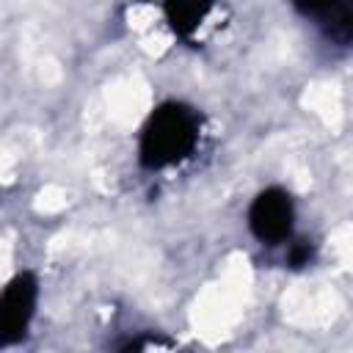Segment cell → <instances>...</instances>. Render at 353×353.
Wrapping results in <instances>:
<instances>
[{
	"label": "cell",
	"mask_w": 353,
	"mask_h": 353,
	"mask_svg": "<svg viewBox=\"0 0 353 353\" xmlns=\"http://www.w3.org/2000/svg\"><path fill=\"white\" fill-rule=\"evenodd\" d=\"M36 298L39 281L33 273H19L6 284V290L0 292V347L25 339L36 312Z\"/></svg>",
	"instance_id": "cell-2"
},
{
	"label": "cell",
	"mask_w": 353,
	"mask_h": 353,
	"mask_svg": "<svg viewBox=\"0 0 353 353\" xmlns=\"http://www.w3.org/2000/svg\"><path fill=\"white\" fill-rule=\"evenodd\" d=\"M295 207L287 190L265 188L248 207V229L265 245H279L292 234Z\"/></svg>",
	"instance_id": "cell-3"
},
{
	"label": "cell",
	"mask_w": 353,
	"mask_h": 353,
	"mask_svg": "<svg viewBox=\"0 0 353 353\" xmlns=\"http://www.w3.org/2000/svg\"><path fill=\"white\" fill-rule=\"evenodd\" d=\"M215 0H163V17L179 39H190L210 17Z\"/></svg>",
	"instance_id": "cell-5"
},
{
	"label": "cell",
	"mask_w": 353,
	"mask_h": 353,
	"mask_svg": "<svg viewBox=\"0 0 353 353\" xmlns=\"http://www.w3.org/2000/svg\"><path fill=\"white\" fill-rule=\"evenodd\" d=\"M312 245L306 243V240H298V243H292L290 245V254H287V262L292 265V268H303V265H309L312 262Z\"/></svg>",
	"instance_id": "cell-6"
},
{
	"label": "cell",
	"mask_w": 353,
	"mask_h": 353,
	"mask_svg": "<svg viewBox=\"0 0 353 353\" xmlns=\"http://www.w3.org/2000/svg\"><path fill=\"white\" fill-rule=\"evenodd\" d=\"M199 113L185 102H163L157 105L138 141V160L149 171H160L182 163L199 143Z\"/></svg>",
	"instance_id": "cell-1"
},
{
	"label": "cell",
	"mask_w": 353,
	"mask_h": 353,
	"mask_svg": "<svg viewBox=\"0 0 353 353\" xmlns=\"http://www.w3.org/2000/svg\"><path fill=\"white\" fill-rule=\"evenodd\" d=\"M303 17L320 19L325 33L339 44H347L353 36V3L350 0H292Z\"/></svg>",
	"instance_id": "cell-4"
}]
</instances>
